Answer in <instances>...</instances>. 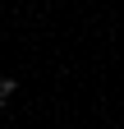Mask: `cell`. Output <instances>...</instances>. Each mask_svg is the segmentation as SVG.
<instances>
[{"instance_id":"cell-1","label":"cell","mask_w":124,"mask_h":129,"mask_svg":"<svg viewBox=\"0 0 124 129\" xmlns=\"http://www.w3.org/2000/svg\"><path fill=\"white\" fill-rule=\"evenodd\" d=\"M19 92V83H14V78H0V97H14Z\"/></svg>"},{"instance_id":"cell-2","label":"cell","mask_w":124,"mask_h":129,"mask_svg":"<svg viewBox=\"0 0 124 129\" xmlns=\"http://www.w3.org/2000/svg\"><path fill=\"white\" fill-rule=\"evenodd\" d=\"M0 106H5V97H0Z\"/></svg>"}]
</instances>
